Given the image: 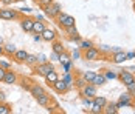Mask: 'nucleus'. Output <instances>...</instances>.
I'll use <instances>...</instances> for the list:
<instances>
[{"instance_id": "ea45409f", "label": "nucleus", "mask_w": 135, "mask_h": 114, "mask_svg": "<svg viewBox=\"0 0 135 114\" xmlns=\"http://www.w3.org/2000/svg\"><path fill=\"white\" fill-rule=\"evenodd\" d=\"M54 0H39L37 3H39V6H44V5H51Z\"/></svg>"}, {"instance_id": "6e6d98bb", "label": "nucleus", "mask_w": 135, "mask_h": 114, "mask_svg": "<svg viewBox=\"0 0 135 114\" xmlns=\"http://www.w3.org/2000/svg\"><path fill=\"white\" fill-rule=\"evenodd\" d=\"M134 52H135V50H134Z\"/></svg>"}, {"instance_id": "393cba45", "label": "nucleus", "mask_w": 135, "mask_h": 114, "mask_svg": "<svg viewBox=\"0 0 135 114\" xmlns=\"http://www.w3.org/2000/svg\"><path fill=\"white\" fill-rule=\"evenodd\" d=\"M13 113V108L9 103L6 102H0V114H11Z\"/></svg>"}, {"instance_id": "e433bc0d", "label": "nucleus", "mask_w": 135, "mask_h": 114, "mask_svg": "<svg viewBox=\"0 0 135 114\" xmlns=\"http://www.w3.org/2000/svg\"><path fill=\"white\" fill-rule=\"evenodd\" d=\"M64 66V73H71V66H73V60H68L65 63H62Z\"/></svg>"}, {"instance_id": "864d4df0", "label": "nucleus", "mask_w": 135, "mask_h": 114, "mask_svg": "<svg viewBox=\"0 0 135 114\" xmlns=\"http://www.w3.org/2000/svg\"><path fill=\"white\" fill-rule=\"evenodd\" d=\"M33 2H36V3H37V2H39V0H33Z\"/></svg>"}, {"instance_id": "58836bf2", "label": "nucleus", "mask_w": 135, "mask_h": 114, "mask_svg": "<svg viewBox=\"0 0 135 114\" xmlns=\"http://www.w3.org/2000/svg\"><path fill=\"white\" fill-rule=\"evenodd\" d=\"M0 66H3L5 69H11V68H13V65L8 63V62H5V60H0Z\"/></svg>"}, {"instance_id": "7c9ffc66", "label": "nucleus", "mask_w": 135, "mask_h": 114, "mask_svg": "<svg viewBox=\"0 0 135 114\" xmlns=\"http://www.w3.org/2000/svg\"><path fill=\"white\" fill-rule=\"evenodd\" d=\"M57 60H59L61 63H65V62H68V60H71V54H70V52H67V51H64L62 54H59Z\"/></svg>"}, {"instance_id": "39448f33", "label": "nucleus", "mask_w": 135, "mask_h": 114, "mask_svg": "<svg viewBox=\"0 0 135 114\" xmlns=\"http://www.w3.org/2000/svg\"><path fill=\"white\" fill-rule=\"evenodd\" d=\"M99 57H101V51L95 46L82 51V59H85V60H99Z\"/></svg>"}, {"instance_id": "9b49d317", "label": "nucleus", "mask_w": 135, "mask_h": 114, "mask_svg": "<svg viewBox=\"0 0 135 114\" xmlns=\"http://www.w3.org/2000/svg\"><path fill=\"white\" fill-rule=\"evenodd\" d=\"M81 91V96H85V97H95L96 96V85H93V83H87L84 88L79 89Z\"/></svg>"}, {"instance_id": "f257e3e1", "label": "nucleus", "mask_w": 135, "mask_h": 114, "mask_svg": "<svg viewBox=\"0 0 135 114\" xmlns=\"http://www.w3.org/2000/svg\"><path fill=\"white\" fill-rule=\"evenodd\" d=\"M41 8H42V13L45 14L47 17L53 19V20L62 13V6H61V3H57V2H53L51 5H44Z\"/></svg>"}, {"instance_id": "423d86ee", "label": "nucleus", "mask_w": 135, "mask_h": 114, "mask_svg": "<svg viewBox=\"0 0 135 114\" xmlns=\"http://www.w3.org/2000/svg\"><path fill=\"white\" fill-rule=\"evenodd\" d=\"M33 23H34V17H30V15L20 17V28L25 32H33Z\"/></svg>"}, {"instance_id": "aec40b11", "label": "nucleus", "mask_w": 135, "mask_h": 114, "mask_svg": "<svg viewBox=\"0 0 135 114\" xmlns=\"http://www.w3.org/2000/svg\"><path fill=\"white\" fill-rule=\"evenodd\" d=\"M120 111V108L117 106V103H113V102H110V103H106V106L103 108V113L104 114H117Z\"/></svg>"}, {"instance_id": "bb28decb", "label": "nucleus", "mask_w": 135, "mask_h": 114, "mask_svg": "<svg viewBox=\"0 0 135 114\" xmlns=\"http://www.w3.org/2000/svg\"><path fill=\"white\" fill-rule=\"evenodd\" d=\"M37 63V56H34V54H28L27 59H25V65H28V66H34V65Z\"/></svg>"}, {"instance_id": "f03ea898", "label": "nucleus", "mask_w": 135, "mask_h": 114, "mask_svg": "<svg viewBox=\"0 0 135 114\" xmlns=\"http://www.w3.org/2000/svg\"><path fill=\"white\" fill-rule=\"evenodd\" d=\"M54 20H56L57 26H59V28H62V29L70 28V26H75V23H76L75 17H71V15H68V14H65V13H61L56 19H54Z\"/></svg>"}, {"instance_id": "a878e982", "label": "nucleus", "mask_w": 135, "mask_h": 114, "mask_svg": "<svg viewBox=\"0 0 135 114\" xmlns=\"http://www.w3.org/2000/svg\"><path fill=\"white\" fill-rule=\"evenodd\" d=\"M87 83H89V82H87V80H85V79H84L82 76H78V77H75V86H76L78 89L84 88V86H85Z\"/></svg>"}, {"instance_id": "de8ad7c7", "label": "nucleus", "mask_w": 135, "mask_h": 114, "mask_svg": "<svg viewBox=\"0 0 135 114\" xmlns=\"http://www.w3.org/2000/svg\"><path fill=\"white\" fill-rule=\"evenodd\" d=\"M57 57H59V54H56V52L51 54V60H57Z\"/></svg>"}, {"instance_id": "1a4fd4ad", "label": "nucleus", "mask_w": 135, "mask_h": 114, "mask_svg": "<svg viewBox=\"0 0 135 114\" xmlns=\"http://www.w3.org/2000/svg\"><path fill=\"white\" fill-rule=\"evenodd\" d=\"M17 82H19V74L14 71L13 68H11V69H6L3 83H6V85H14V83H17Z\"/></svg>"}, {"instance_id": "49530a36", "label": "nucleus", "mask_w": 135, "mask_h": 114, "mask_svg": "<svg viewBox=\"0 0 135 114\" xmlns=\"http://www.w3.org/2000/svg\"><path fill=\"white\" fill-rule=\"evenodd\" d=\"M33 40H34V42H41V40H42V36H41V34H34Z\"/></svg>"}, {"instance_id": "a18cd8bd", "label": "nucleus", "mask_w": 135, "mask_h": 114, "mask_svg": "<svg viewBox=\"0 0 135 114\" xmlns=\"http://www.w3.org/2000/svg\"><path fill=\"white\" fill-rule=\"evenodd\" d=\"M0 102H6V94L0 89Z\"/></svg>"}, {"instance_id": "8fccbe9b", "label": "nucleus", "mask_w": 135, "mask_h": 114, "mask_svg": "<svg viewBox=\"0 0 135 114\" xmlns=\"http://www.w3.org/2000/svg\"><path fill=\"white\" fill-rule=\"evenodd\" d=\"M0 56H3V45H0Z\"/></svg>"}, {"instance_id": "c03bdc74", "label": "nucleus", "mask_w": 135, "mask_h": 114, "mask_svg": "<svg viewBox=\"0 0 135 114\" xmlns=\"http://www.w3.org/2000/svg\"><path fill=\"white\" fill-rule=\"evenodd\" d=\"M126 57H127V60H132V59H135V52L132 51V52H126Z\"/></svg>"}, {"instance_id": "a211bd4d", "label": "nucleus", "mask_w": 135, "mask_h": 114, "mask_svg": "<svg viewBox=\"0 0 135 114\" xmlns=\"http://www.w3.org/2000/svg\"><path fill=\"white\" fill-rule=\"evenodd\" d=\"M16 51H17V48H16L14 43H3V56H6V57H13Z\"/></svg>"}, {"instance_id": "5701e85b", "label": "nucleus", "mask_w": 135, "mask_h": 114, "mask_svg": "<svg viewBox=\"0 0 135 114\" xmlns=\"http://www.w3.org/2000/svg\"><path fill=\"white\" fill-rule=\"evenodd\" d=\"M17 83H20V86L23 89H27V91H30L31 85H33V82H31L28 77H19V82H17Z\"/></svg>"}, {"instance_id": "20e7f679", "label": "nucleus", "mask_w": 135, "mask_h": 114, "mask_svg": "<svg viewBox=\"0 0 135 114\" xmlns=\"http://www.w3.org/2000/svg\"><path fill=\"white\" fill-rule=\"evenodd\" d=\"M135 105V99L129 94V93H123L120 96V99L117 102V106L118 108H126V106H134Z\"/></svg>"}, {"instance_id": "0eeeda50", "label": "nucleus", "mask_w": 135, "mask_h": 114, "mask_svg": "<svg viewBox=\"0 0 135 114\" xmlns=\"http://www.w3.org/2000/svg\"><path fill=\"white\" fill-rule=\"evenodd\" d=\"M51 86H53V89L57 93V94H65L68 89H70V86L67 85V82H65V80H62V79H57Z\"/></svg>"}, {"instance_id": "4be33fe9", "label": "nucleus", "mask_w": 135, "mask_h": 114, "mask_svg": "<svg viewBox=\"0 0 135 114\" xmlns=\"http://www.w3.org/2000/svg\"><path fill=\"white\" fill-rule=\"evenodd\" d=\"M51 48H53V52H56V54H62V52L65 51V46H64L62 42H59L57 39L51 42Z\"/></svg>"}, {"instance_id": "dca6fc26", "label": "nucleus", "mask_w": 135, "mask_h": 114, "mask_svg": "<svg viewBox=\"0 0 135 114\" xmlns=\"http://www.w3.org/2000/svg\"><path fill=\"white\" fill-rule=\"evenodd\" d=\"M30 93H31V96L36 99V97H39L41 94H44V93H47L45 91V88L42 86V85H37V83H33L31 85V88H30Z\"/></svg>"}, {"instance_id": "f704fd0d", "label": "nucleus", "mask_w": 135, "mask_h": 114, "mask_svg": "<svg viewBox=\"0 0 135 114\" xmlns=\"http://www.w3.org/2000/svg\"><path fill=\"white\" fill-rule=\"evenodd\" d=\"M126 88H127V93H129V94L135 99V80H134V82H131L129 85H126Z\"/></svg>"}, {"instance_id": "72a5a7b5", "label": "nucleus", "mask_w": 135, "mask_h": 114, "mask_svg": "<svg viewBox=\"0 0 135 114\" xmlns=\"http://www.w3.org/2000/svg\"><path fill=\"white\" fill-rule=\"evenodd\" d=\"M95 76H96L95 71H85V73H82V77H84L87 82H92V80L95 79Z\"/></svg>"}, {"instance_id": "a19ab883", "label": "nucleus", "mask_w": 135, "mask_h": 114, "mask_svg": "<svg viewBox=\"0 0 135 114\" xmlns=\"http://www.w3.org/2000/svg\"><path fill=\"white\" fill-rule=\"evenodd\" d=\"M5 74H6V69H5L3 66H0V82H3V79H5Z\"/></svg>"}, {"instance_id": "2f4dec72", "label": "nucleus", "mask_w": 135, "mask_h": 114, "mask_svg": "<svg viewBox=\"0 0 135 114\" xmlns=\"http://www.w3.org/2000/svg\"><path fill=\"white\" fill-rule=\"evenodd\" d=\"M103 74H104V77H106V79H110V80H113V79H118V73H115V71H110V69H104V73H103Z\"/></svg>"}, {"instance_id": "f3484780", "label": "nucleus", "mask_w": 135, "mask_h": 114, "mask_svg": "<svg viewBox=\"0 0 135 114\" xmlns=\"http://www.w3.org/2000/svg\"><path fill=\"white\" fill-rule=\"evenodd\" d=\"M45 28H47V25H45L44 20H37V19H34V23H33V32H34V34H42Z\"/></svg>"}, {"instance_id": "3c124183", "label": "nucleus", "mask_w": 135, "mask_h": 114, "mask_svg": "<svg viewBox=\"0 0 135 114\" xmlns=\"http://www.w3.org/2000/svg\"><path fill=\"white\" fill-rule=\"evenodd\" d=\"M0 45H3V39L0 37Z\"/></svg>"}, {"instance_id": "2eb2a0df", "label": "nucleus", "mask_w": 135, "mask_h": 114, "mask_svg": "<svg viewBox=\"0 0 135 114\" xmlns=\"http://www.w3.org/2000/svg\"><path fill=\"white\" fill-rule=\"evenodd\" d=\"M27 56H28V52L25 50H17L16 52H14L13 59H14V62H17V63H25Z\"/></svg>"}, {"instance_id": "b1692460", "label": "nucleus", "mask_w": 135, "mask_h": 114, "mask_svg": "<svg viewBox=\"0 0 135 114\" xmlns=\"http://www.w3.org/2000/svg\"><path fill=\"white\" fill-rule=\"evenodd\" d=\"M106 82H107V79L104 77V74H96L95 79L90 82V83H93V85H96V86H101V85H104Z\"/></svg>"}, {"instance_id": "7ed1b4c3", "label": "nucleus", "mask_w": 135, "mask_h": 114, "mask_svg": "<svg viewBox=\"0 0 135 114\" xmlns=\"http://www.w3.org/2000/svg\"><path fill=\"white\" fill-rule=\"evenodd\" d=\"M54 69V66L51 62H44V63H36L34 66H33V71H34V74H37V76H42V77H45L50 71H53Z\"/></svg>"}, {"instance_id": "4468645a", "label": "nucleus", "mask_w": 135, "mask_h": 114, "mask_svg": "<svg viewBox=\"0 0 135 114\" xmlns=\"http://www.w3.org/2000/svg\"><path fill=\"white\" fill-rule=\"evenodd\" d=\"M113 63H123V62H126L127 60V57H126V51H115L113 54H112V59H110Z\"/></svg>"}, {"instance_id": "4c0bfd02", "label": "nucleus", "mask_w": 135, "mask_h": 114, "mask_svg": "<svg viewBox=\"0 0 135 114\" xmlns=\"http://www.w3.org/2000/svg\"><path fill=\"white\" fill-rule=\"evenodd\" d=\"M81 57H82V51L79 50V48L73 51V54H71V60H73V59L76 60V59H81Z\"/></svg>"}, {"instance_id": "412c9836", "label": "nucleus", "mask_w": 135, "mask_h": 114, "mask_svg": "<svg viewBox=\"0 0 135 114\" xmlns=\"http://www.w3.org/2000/svg\"><path fill=\"white\" fill-rule=\"evenodd\" d=\"M44 79H45V83H48V85H53L54 82L59 79V74H57V71H56V69H53V71H50V73L44 77Z\"/></svg>"}, {"instance_id": "6e6552de", "label": "nucleus", "mask_w": 135, "mask_h": 114, "mask_svg": "<svg viewBox=\"0 0 135 114\" xmlns=\"http://www.w3.org/2000/svg\"><path fill=\"white\" fill-rule=\"evenodd\" d=\"M22 15L19 11H16V9H9V8H5V9H2V19L3 20H16V19H20Z\"/></svg>"}, {"instance_id": "c9c22d12", "label": "nucleus", "mask_w": 135, "mask_h": 114, "mask_svg": "<svg viewBox=\"0 0 135 114\" xmlns=\"http://www.w3.org/2000/svg\"><path fill=\"white\" fill-rule=\"evenodd\" d=\"M89 111H90V113L92 114H101L103 113V106H98V105H92V108H90V110H89Z\"/></svg>"}, {"instance_id": "9d476101", "label": "nucleus", "mask_w": 135, "mask_h": 114, "mask_svg": "<svg viewBox=\"0 0 135 114\" xmlns=\"http://www.w3.org/2000/svg\"><path fill=\"white\" fill-rule=\"evenodd\" d=\"M118 80H120L121 83H124V85H129L131 82L135 80V74H132L131 71H124V69H121V71L118 73Z\"/></svg>"}, {"instance_id": "ddd939ff", "label": "nucleus", "mask_w": 135, "mask_h": 114, "mask_svg": "<svg viewBox=\"0 0 135 114\" xmlns=\"http://www.w3.org/2000/svg\"><path fill=\"white\" fill-rule=\"evenodd\" d=\"M65 31H67L68 34V39L71 40V42H81V34L78 32V29H76V26H70V28H65Z\"/></svg>"}, {"instance_id": "f8f14e48", "label": "nucleus", "mask_w": 135, "mask_h": 114, "mask_svg": "<svg viewBox=\"0 0 135 114\" xmlns=\"http://www.w3.org/2000/svg\"><path fill=\"white\" fill-rule=\"evenodd\" d=\"M41 36H42V40H44V42H53V40L57 39L56 31H54V29H50V28H45Z\"/></svg>"}, {"instance_id": "6ab92c4d", "label": "nucleus", "mask_w": 135, "mask_h": 114, "mask_svg": "<svg viewBox=\"0 0 135 114\" xmlns=\"http://www.w3.org/2000/svg\"><path fill=\"white\" fill-rule=\"evenodd\" d=\"M36 100H37V103H39L41 106H48V105L51 103V96H50L48 93H44L39 97H36Z\"/></svg>"}, {"instance_id": "603ef678", "label": "nucleus", "mask_w": 135, "mask_h": 114, "mask_svg": "<svg viewBox=\"0 0 135 114\" xmlns=\"http://www.w3.org/2000/svg\"><path fill=\"white\" fill-rule=\"evenodd\" d=\"M0 19H2V9H0Z\"/></svg>"}, {"instance_id": "79ce46f5", "label": "nucleus", "mask_w": 135, "mask_h": 114, "mask_svg": "<svg viewBox=\"0 0 135 114\" xmlns=\"http://www.w3.org/2000/svg\"><path fill=\"white\" fill-rule=\"evenodd\" d=\"M44 62H47V57L44 54H39L37 56V63H44Z\"/></svg>"}, {"instance_id": "5fc2aeb1", "label": "nucleus", "mask_w": 135, "mask_h": 114, "mask_svg": "<svg viewBox=\"0 0 135 114\" xmlns=\"http://www.w3.org/2000/svg\"><path fill=\"white\" fill-rule=\"evenodd\" d=\"M134 11H135V3H134Z\"/></svg>"}, {"instance_id": "c85d7f7f", "label": "nucleus", "mask_w": 135, "mask_h": 114, "mask_svg": "<svg viewBox=\"0 0 135 114\" xmlns=\"http://www.w3.org/2000/svg\"><path fill=\"white\" fill-rule=\"evenodd\" d=\"M62 80H65V82H67V85L70 86V88H71V86H73V83H75V77L71 76V73H64Z\"/></svg>"}, {"instance_id": "c756f323", "label": "nucleus", "mask_w": 135, "mask_h": 114, "mask_svg": "<svg viewBox=\"0 0 135 114\" xmlns=\"http://www.w3.org/2000/svg\"><path fill=\"white\" fill-rule=\"evenodd\" d=\"M92 46H93L92 40H81L79 42V50L81 51H85V50H89V48H92Z\"/></svg>"}, {"instance_id": "09e8293b", "label": "nucleus", "mask_w": 135, "mask_h": 114, "mask_svg": "<svg viewBox=\"0 0 135 114\" xmlns=\"http://www.w3.org/2000/svg\"><path fill=\"white\" fill-rule=\"evenodd\" d=\"M20 11H22V13H30V11H31V9H30V8H22V9H20Z\"/></svg>"}, {"instance_id": "37998d69", "label": "nucleus", "mask_w": 135, "mask_h": 114, "mask_svg": "<svg viewBox=\"0 0 135 114\" xmlns=\"http://www.w3.org/2000/svg\"><path fill=\"white\" fill-rule=\"evenodd\" d=\"M14 2H16V0H0V3H2V5H5V6H9V5H13Z\"/></svg>"}, {"instance_id": "cd10ccee", "label": "nucleus", "mask_w": 135, "mask_h": 114, "mask_svg": "<svg viewBox=\"0 0 135 114\" xmlns=\"http://www.w3.org/2000/svg\"><path fill=\"white\" fill-rule=\"evenodd\" d=\"M93 103L95 105H98V106H106V103H107V99L106 97H103V96H95L93 97Z\"/></svg>"}, {"instance_id": "473e14b6", "label": "nucleus", "mask_w": 135, "mask_h": 114, "mask_svg": "<svg viewBox=\"0 0 135 114\" xmlns=\"http://www.w3.org/2000/svg\"><path fill=\"white\" fill-rule=\"evenodd\" d=\"M82 105L90 110L92 105H93V97H85V96H82Z\"/></svg>"}]
</instances>
